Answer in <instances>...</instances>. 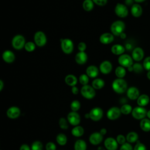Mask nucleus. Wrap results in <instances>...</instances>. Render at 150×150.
<instances>
[{
    "mask_svg": "<svg viewBox=\"0 0 150 150\" xmlns=\"http://www.w3.org/2000/svg\"><path fill=\"white\" fill-rule=\"evenodd\" d=\"M112 90L118 94H122L127 90V83L124 79L117 78L112 83Z\"/></svg>",
    "mask_w": 150,
    "mask_h": 150,
    "instance_id": "nucleus-1",
    "label": "nucleus"
},
{
    "mask_svg": "<svg viewBox=\"0 0 150 150\" xmlns=\"http://www.w3.org/2000/svg\"><path fill=\"white\" fill-rule=\"evenodd\" d=\"M125 28V23L121 20H117L112 23L110 26V30H111V33L114 36H120V35L122 33L124 32Z\"/></svg>",
    "mask_w": 150,
    "mask_h": 150,
    "instance_id": "nucleus-2",
    "label": "nucleus"
},
{
    "mask_svg": "<svg viewBox=\"0 0 150 150\" xmlns=\"http://www.w3.org/2000/svg\"><path fill=\"white\" fill-rule=\"evenodd\" d=\"M60 47L63 52L66 54H71L74 49V43L69 38L60 39Z\"/></svg>",
    "mask_w": 150,
    "mask_h": 150,
    "instance_id": "nucleus-3",
    "label": "nucleus"
},
{
    "mask_svg": "<svg viewBox=\"0 0 150 150\" xmlns=\"http://www.w3.org/2000/svg\"><path fill=\"white\" fill-rule=\"evenodd\" d=\"M26 43L25 37L20 34L15 35L11 42L12 47L16 50H21L24 48Z\"/></svg>",
    "mask_w": 150,
    "mask_h": 150,
    "instance_id": "nucleus-4",
    "label": "nucleus"
},
{
    "mask_svg": "<svg viewBox=\"0 0 150 150\" xmlns=\"http://www.w3.org/2000/svg\"><path fill=\"white\" fill-rule=\"evenodd\" d=\"M80 93L83 97L88 100L93 98L96 96L95 89L92 87V86H90L88 84L83 86L81 88Z\"/></svg>",
    "mask_w": 150,
    "mask_h": 150,
    "instance_id": "nucleus-5",
    "label": "nucleus"
},
{
    "mask_svg": "<svg viewBox=\"0 0 150 150\" xmlns=\"http://www.w3.org/2000/svg\"><path fill=\"white\" fill-rule=\"evenodd\" d=\"M33 39L36 45L39 47H43L47 43V37L45 33L41 30H38L35 32Z\"/></svg>",
    "mask_w": 150,
    "mask_h": 150,
    "instance_id": "nucleus-6",
    "label": "nucleus"
},
{
    "mask_svg": "<svg viewBox=\"0 0 150 150\" xmlns=\"http://www.w3.org/2000/svg\"><path fill=\"white\" fill-rule=\"evenodd\" d=\"M118 62L120 66H121L125 68H128L132 66L134 64L132 57L127 54H122L119 56L118 58Z\"/></svg>",
    "mask_w": 150,
    "mask_h": 150,
    "instance_id": "nucleus-7",
    "label": "nucleus"
},
{
    "mask_svg": "<svg viewBox=\"0 0 150 150\" xmlns=\"http://www.w3.org/2000/svg\"><path fill=\"white\" fill-rule=\"evenodd\" d=\"M115 13L119 18H124L128 16V9L127 6L121 3H117L114 8Z\"/></svg>",
    "mask_w": 150,
    "mask_h": 150,
    "instance_id": "nucleus-8",
    "label": "nucleus"
},
{
    "mask_svg": "<svg viewBox=\"0 0 150 150\" xmlns=\"http://www.w3.org/2000/svg\"><path fill=\"white\" fill-rule=\"evenodd\" d=\"M132 117L137 120H142L146 116L147 111L143 107H136L132 111Z\"/></svg>",
    "mask_w": 150,
    "mask_h": 150,
    "instance_id": "nucleus-9",
    "label": "nucleus"
},
{
    "mask_svg": "<svg viewBox=\"0 0 150 150\" xmlns=\"http://www.w3.org/2000/svg\"><path fill=\"white\" fill-rule=\"evenodd\" d=\"M90 118L94 121H98L101 119L103 115V111L100 107H94L92 108L90 112Z\"/></svg>",
    "mask_w": 150,
    "mask_h": 150,
    "instance_id": "nucleus-10",
    "label": "nucleus"
},
{
    "mask_svg": "<svg viewBox=\"0 0 150 150\" xmlns=\"http://www.w3.org/2000/svg\"><path fill=\"white\" fill-rule=\"evenodd\" d=\"M67 119L68 122L74 126L78 125L80 122V116L75 111L70 112L67 115Z\"/></svg>",
    "mask_w": 150,
    "mask_h": 150,
    "instance_id": "nucleus-11",
    "label": "nucleus"
},
{
    "mask_svg": "<svg viewBox=\"0 0 150 150\" xmlns=\"http://www.w3.org/2000/svg\"><path fill=\"white\" fill-rule=\"evenodd\" d=\"M112 70V64L109 60H104L102 62L99 66L100 71L103 74H108L111 72Z\"/></svg>",
    "mask_w": 150,
    "mask_h": 150,
    "instance_id": "nucleus-12",
    "label": "nucleus"
},
{
    "mask_svg": "<svg viewBox=\"0 0 150 150\" xmlns=\"http://www.w3.org/2000/svg\"><path fill=\"white\" fill-rule=\"evenodd\" d=\"M121 114L120 108L117 107H112L107 111V117L110 120H115L120 117Z\"/></svg>",
    "mask_w": 150,
    "mask_h": 150,
    "instance_id": "nucleus-13",
    "label": "nucleus"
},
{
    "mask_svg": "<svg viewBox=\"0 0 150 150\" xmlns=\"http://www.w3.org/2000/svg\"><path fill=\"white\" fill-rule=\"evenodd\" d=\"M131 57L132 59L136 62H139L142 60L144 57V51L140 47H137L134 48L132 52Z\"/></svg>",
    "mask_w": 150,
    "mask_h": 150,
    "instance_id": "nucleus-14",
    "label": "nucleus"
},
{
    "mask_svg": "<svg viewBox=\"0 0 150 150\" xmlns=\"http://www.w3.org/2000/svg\"><path fill=\"white\" fill-rule=\"evenodd\" d=\"M114 35L111 33L109 32H105L102 33L99 38V40L100 43L103 45L110 44L114 41Z\"/></svg>",
    "mask_w": 150,
    "mask_h": 150,
    "instance_id": "nucleus-15",
    "label": "nucleus"
},
{
    "mask_svg": "<svg viewBox=\"0 0 150 150\" xmlns=\"http://www.w3.org/2000/svg\"><path fill=\"white\" fill-rule=\"evenodd\" d=\"M20 114L21 110L19 107L16 106L9 107L6 111V115L8 117L11 119H16L19 117Z\"/></svg>",
    "mask_w": 150,
    "mask_h": 150,
    "instance_id": "nucleus-16",
    "label": "nucleus"
},
{
    "mask_svg": "<svg viewBox=\"0 0 150 150\" xmlns=\"http://www.w3.org/2000/svg\"><path fill=\"white\" fill-rule=\"evenodd\" d=\"M104 144L107 150H116L118 148V142L116 139L111 137L106 138Z\"/></svg>",
    "mask_w": 150,
    "mask_h": 150,
    "instance_id": "nucleus-17",
    "label": "nucleus"
},
{
    "mask_svg": "<svg viewBox=\"0 0 150 150\" xmlns=\"http://www.w3.org/2000/svg\"><path fill=\"white\" fill-rule=\"evenodd\" d=\"M103 139V135L98 132H95L90 135L89 137V141L92 145H97L102 142Z\"/></svg>",
    "mask_w": 150,
    "mask_h": 150,
    "instance_id": "nucleus-18",
    "label": "nucleus"
},
{
    "mask_svg": "<svg viewBox=\"0 0 150 150\" xmlns=\"http://www.w3.org/2000/svg\"><path fill=\"white\" fill-rule=\"evenodd\" d=\"M99 69L95 65L88 66L86 70V74L90 77L92 79L97 78L99 74Z\"/></svg>",
    "mask_w": 150,
    "mask_h": 150,
    "instance_id": "nucleus-19",
    "label": "nucleus"
},
{
    "mask_svg": "<svg viewBox=\"0 0 150 150\" xmlns=\"http://www.w3.org/2000/svg\"><path fill=\"white\" fill-rule=\"evenodd\" d=\"M2 57L5 62L7 63H12L15 61V55L12 51L6 50L2 53Z\"/></svg>",
    "mask_w": 150,
    "mask_h": 150,
    "instance_id": "nucleus-20",
    "label": "nucleus"
},
{
    "mask_svg": "<svg viewBox=\"0 0 150 150\" xmlns=\"http://www.w3.org/2000/svg\"><path fill=\"white\" fill-rule=\"evenodd\" d=\"M76 62L80 65L84 64L88 59V56L85 52H79L75 56Z\"/></svg>",
    "mask_w": 150,
    "mask_h": 150,
    "instance_id": "nucleus-21",
    "label": "nucleus"
},
{
    "mask_svg": "<svg viewBox=\"0 0 150 150\" xmlns=\"http://www.w3.org/2000/svg\"><path fill=\"white\" fill-rule=\"evenodd\" d=\"M127 96L130 100H137L139 96V90L136 87H130L127 90Z\"/></svg>",
    "mask_w": 150,
    "mask_h": 150,
    "instance_id": "nucleus-22",
    "label": "nucleus"
},
{
    "mask_svg": "<svg viewBox=\"0 0 150 150\" xmlns=\"http://www.w3.org/2000/svg\"><path fill=\"white\" fill-rule=\"evenodd\" d=\"M131 13L135 18H138L142 13V8L139 4H134L131 8Z\"/></svg>",
    "mask_w": 150,
    "mask_h": 150,
    "instance_id": "nucleus-23",
    "label": "nucleus"
},
{
    "mask_svg": "<svg viewBox=\"0 0 150 150\" xmlns=\"http://www.w3.org/2000/svg\"><path fill=\"white\" fill-rule=\"evenodd\" d=\"M111 52L115 55L120 56L124 54L125 52V47L120 44H115L111 46Z\"/></svg>",
    "mask_w": 150,
    "mask_h": 150,
    "instance_id": "nucleus-24",
    "label": "nucleus"
},
{
    "mask_svg": "<svg viewBox=\"0 0 150 150\" xmlns=\"http://www.w3.org/2000/svg\"><path fill=\"white\" fill-rule=\"evenodd\" d=\"M77 81L78 80L76 76L71 74H67L64 78V82L67 85L70 87L75 86L77 84Z\"/></svg>",
    "mask_w": 150,
    "mask_h": 150,
    "instance_id": "nucleus-25",
    "label": "nucleus"
},
{
    "mask_svg": "<svg viewBox=\"0 0 150 150\" xmlns=\"http://www.w3.org/2000/svg\"><path fill=\"white\" fill-rule=\"evenodd\" d=\"M105 85V81L101 78H95L91 83L92 87L95 90H100L104 87Z\"/></svg>",
    "mask_w": 150,
    "mask_h": 150,
    "instance_id": "nucleus-26",
    "label": "nucleus"
},
{
    "mask_svg": "<svg viewBox=\"0 0 150 150\" xmlns=\"http://www.w3.org/2000/svg\"><path fill=\"white\" fill-rule=\"evenodd\" d=\"M137 104L140 107H144L149 102V97L146 94H142L137 98Z\"/></svg>",
    "mask_w": 150,
    "mask_h": 150,
    "instance_id": "nucleus-27",
    "label": "nucleus"
},
{
    "mask_svg": "<svg viewBox=\"0 0 150 150\" xmlns=\"http://www.w3.org/2000/svg\"><path fill=\"white\" fill-rule=\"evenodd\" d=\"M87 144L86 142L83 139L77 140L74 145V150H86Z\"/></svg>",
    "mask_w": 150,
    "mask_h": 150,
    "instance_id": "nucleus-28",
    "label": "nucleus"
},
{
    "mask_svg": "<svg viewBox=\"0 0 150 150\" xmlns=\"http://www.w3.org/2000/svg\"><path fill=\"white\" fill-rule=\"evenodd\" d=\"M84 132V128L79 125L75 126L71 129V134L76 137H81Z\"/></svg>",
    "mask_w": 150,
    "mask_h": 150,
    "instance_id": "nucleus-29",
    "label": "nucleus"
},
{
    "mask_svg": "<svg viewBox=\"0 0 150 150\" xmlns=\"http://www.w3.org/2000/svg\"><path fill=\"white\" fill-rule=\"evenodd\" d=\"M140 127L145 132L150 131V120L149 118H144L140 122Z\"/></svg>",
    "mask_w": 150,
    "mask_h": 150,
    "instance_id": "nucleus-30",
    "label": "nucleus"
},
{
    "mask_svg": "<svg viewBox=\"0 0 150 150\" xmlns=\"http://www.w3.org/2000/svg\"><path fill=\"white\" fill-rule=\"evenodd\" d=\"M94 3L92 0H84L82 4L83 9L87 12L91 11L94 8Z\"/></svg>",
    "mask_w": 150,
    "mask_h": 150,
    "instance_id": "nucleus-31",
    "label": "nucleus"
},
{
    "mask_svg": "<svg viewBox=\"0 0 150 150\" xmlns=\"http://www.w3.org/2000/svg\"><path fill=\"white\" fill-rule=\"evenodd\" d=\"M115 74L117 77V78L123 79L126 75V70L125 67L119 66L117 67L115 69Z\"/></svg>",
    "mask_w": 150,
    "mask_h": 150,
    "instance_id": "nucleus-32",
    "label": "nucleus"
},
{
    "mask_svg": "<svg viewBox=\"0 0 150 150\" xmlns=\"http://www.w3.org/2000/svg\"><path fill=\"white\" fill-rule=\"evenodd\" d=\"M138 135L135 132L132 131L129 132L126 137V139L129 143H134L138 141Z\"/></svg>",
    "mask_w": 150,
    "mask_h": 150,
    "instance_id": "nucleus-33",
    "label": "nucleus"
},
{
    "mask_svg": "<svg viewBox=\"0 0 150 150\" xmlns=\"http://www.w3.org/2000/svg\"><path fill=\"white\" fill-rule=\"evenodd\" d=\"M67 137L64 134L60 133L56 136V141L57 144L60 145H62V146L64 145L67 143Z\"/></svg>",
    "mask_w": 150,
    "mask_h": 150,
    "instance_id": "nucleus-34",
    "label": "nucleus"
},
{
    "mask_svg": "<svg viewBox=\"0 0 150 150\" xmlns=\"http://www.w3.org/2000/svg\"><path fill=\"white\" fill-rule=\"evenodd\" d=\"M120 110H121V112L122 114H125V115H128V114H130L131 112H132V107L129 104H124L120 108Z\"/></svg>",
    "mask_w": 150,
    "mask_h": 150,
    "instance_id": "nucleus-35",
    "label": "nucleus"
},
{
    "mask_svg": "<svg viewBox=\"0 0 150 150\" xmlns=\"http://www.w3.org/2000/svg\"><path fill=\"white\" fill-rule=\"evenodd\" d=\"M36 46V45L35 43V42L29 41V42H26L24 49L28 52H32L35 50Z\"/></svg>",
    "mask_w": 150,
    "mask_h": 150,
    "instance_id": "nucleus-36",
    "label": "nucleus"
},
{
    "mask_svg": "<svg viewBox=\"0 0 150 150\" xmlns=\"http://www.w3.org/2000/svg\"><path fill=\"white\" fill-rule=\"evenodd\" d=\"M79 80L81 85H87L89 81V77L86 74H81L79 77Z\"/></svg>",
    "mask_w": 150,
    "mask_h": 150,
    "instance_id": "nucleus-37",
    "label": "nucleus"
},
{
    "mask_svg": "<svg viewBox=\"0 0 150 150\" xmlns=\"http://www.w3.org/2000/svg\"><path fill=\"white\" fill-rule=\"evenodd\" d=\"M81 107V104L79 101L78 100H73L71 104H70V108L72 110V111H77L79 110H80Z\"/></svg>",
    "mask_w": 150,
    "mask_h": 150,
    "instance_id": "nucleus-38",
    "label": "nucleus"
},
{
    "mask_svg": "<svg viewBox=\"0 0 150 150\" xmlns=\"http://www.w3.org/2000/svg\"><path fill=\"white\" fill-rule=\"evenodd\" d=\"M43 144L40 141H34L31 146V150H42Z\"/></svg>",
    "mask_w": 150,
    "mask_h": 150,
    "instance_id": "nucleus-39",
    "label": "nucleus"
},
{
    "mask_svg": "<svg viewBox=\"0 0 150 150\" xmlns=\"http://www.w3.org/2000/svg\"><path fill=\"white\" fill-rule=\"evenodd\" d=\"M59 124L60 128L63 129H66L69 127V125H68L67 120L63 117H61L59 119Z\"/></svg>",
    "mask_w": 150,
    "mask_h": 150,
    "instance_id": "nucleus-40",
    "label": "nucleus"
},
{
    "mask_svg": "<svg viewBox=\"0 0 150 150\" xmlns=\"http://www.w3.org/2000/svg\"><path fill=\"white\" fill-rule=\"evenodd\" d=\"M133 67V71L136 73H141L143 70V65L139 63H135L132 64Z\"/></svg>",
    "mask_w": 150,
    "mask_h": 150,
    "instance_id": "nucleus-41",
    "label": "nucleus"
},
{
    "mask_svg": "<svg viewBox=\"0 0 150 150\" xmlns=\"http://www.w3.org/2000/svg\"><path fill=\"white\" fill-rule=\"evenodd\" d=\"M143 67L145 70L148 71H150V56L146 57L144 60Z\"/></svg>",
    "mask_w": 150,
    "mask_h": 150,
    "instance_id": "nucleus-42",
    "label": "nucleus"
},
{
    "mask_svg": "<svg viewBox=\"0 0 150 150\" xmlns=\"http://www.w3.org/2000/svg\"><path fill=\"white\" fill-rule=\"evenodd\" d=\"M125 140H127L126 138L122 134H119L117 136L116 141L119 144H121V145L124 144V143H125Z\"/></svg>",
    "mask_w": 150,
    "mask_h": 150,
    "instance_id": "nucleus-43",
    "label": "nucleus"
},
{
    "mask_svg": "<svg viewBox=\"0 0 150 150\" xmlns=\"http://www.w3.org/2000/svg\"><path fill=\"white\" fill-rule=\"evenodd\" d=\"M134 150H146V148L144 144L140 142H137L134 148Z\"/></svg>",
    "mask_w": 150,
    "mask_h": 150,
    "instance_id": "nucleus-44",
    "label": "nucleus"
},
{
    "mask_svg": "<svg viewBox=\"0 0 150 150\" xmlns=\"http://www.w3.org/2000/svg\"><path fill=\"white\" fill-rule=\"evenodd\" d=\"M77 48H78L79 52H85V50H86V48H87V45H86V43H84L83 42H81L79 43V44L77 45Z\"/></svg>",
    "mask_w": 150,
    "mask_h": 150,
    "instance_id": "nucleus-45",
    "label": "nucleus"
},
{
    "mask_svg": "<svg viewBox=\"0 0 150 150\" xmlns=\"http://www.w3.org/2000/svg\"><path fill=\"white\" fill-rule=\"evenodd\" d=\"M120 150H134L132 148V145L129 143H124V144L121 145Z\"/></svg>",
    "mask_w": 150,
    "mask_h": 150,
    "instance_id": "nucleus-46",
    "label": "nucleus"
},
{
    "mask_svg": "<svg viewBox=\"0 0 150 150\" xmlns=\"http://www.w3.org/2000/svg\"><path fill=\"white\" fill-rule=\"evenodd\" d=\"M56 145L52 142H49L46 145V150H56Z\"/></svg>",
    "mask_w": 150,
    "mask_h": 150,
    "instance_id": "nucleus-47",
    "label": "nucleus"
},
{
    "mask_svg": "<svg viewBox=\"0 0 150 150\" xmlns=\"http://www.w3.org/2000/svg\"><path fill=\"white\" fill-rule=\"evenodd\" d=\"M92 1L95 4L100 6H103L106 5L108 1V0H92Z\"/></svg>",
    "mask_w": 150,
    "mask_h": 150,
    "instance_id": "nucleus-48",
    "label": "nucleus"
},
{
    "mask_svg": "<svg viewBox=\"0 0 150 150\" xmlns=\"http://www.w3.org/2000/svg\"><path fill=\"white\" fill-rule=\"evenodd\" d=\"M71 93H72L73 94H74V95L77 94L79 93V90L78 87H76V86L71 87Z\"/></svg>",
    "mask_w": 150,
    "mask_h": 150,
    "instance_id": "nucleus-49",
    "label": "nucleus"
},
{
    "mask_svg": "<svg viewBox=\"0 0 150 150\" xmlns=\"http://www.w3.org/2000/svg\"><path fill=\"white\" fill-rule=\"evenodd\" d=\"M19 150H31V148H30L29 145L27 144H22Z\"/></svg>",
    "mask_w": 150,
    "mask_h": 150,
    "instance_id": "nucleus-50",
    "label": "nucleus"
},
{
    "mask_svg": "<svg viewBox=\"0 0 150 150\" xmlns=\"http://www.w3.org/2000/svg\"><path fill=\"white\" fill-rule=\"evenodd\" d=\"M100 133L102 135H105L106 133H107V129H106L105 128H101V129H100Z\"/></svg>",
    "mask_w": 150,
    "mask_h": 150,
    "instance_id": "nucleus-51",
    "label": "nucleus"
},
{
    "mask_svg": "<svg viewBox=\"0 0 150 150\" xmlns=\"http://www.w3.org/2000/svg\"><path fill=\"white\" fill-rule=\"evenodd\" d=\"M133 1H134V0H125V3L127 5H131L132 4Z\"/></svg>",
    "mask_w": 150,
    "mask_h": 150,
    "instance_id": "nucleus-52",
    "label": "nucleus"
},
{
    "mask_svg": "<svg viewBox=\"0 0 150 150\" xmlns=\"http://www.w3.org/2000/svg\"><path fill=\"white\" fill-rule=\"evenodd\" d=\"M4 81L2 80H0V91H2L4 88Z\"/></svg>",
    "mask_w": 150,
    "mask_h": 150,
    "instance_id": "nucleus-53",
    "label": "nucleus"
},
{
    "mask_svg": "<svg viewBox=\"0 0 150 150\" xmlns=\"http://www.w3.org/2000/svg\"><path fill=\"white\" fill-rule=\"evenodd\" d=\"M120 37L121 39H125V38H126V34H125L124 32H123V33H122L120 35Z\"/></svg>",
    "mask_w": 150,
    "mask_h": 150,
    "instance_id": "nucleus-54",
    "label": "nucleus"
},
{
    "mask_svg": "<svg viewBox=\"0 0 150 150\" xmlns=\"http://www.w3.org/2000/svg\"><path fill=\"white\" fill-rule=\"evenodd\" d=\"M145 1V0H134V1H135V2H137V4L143 2H144Z\"/></svg>",
    "mask_w": 150,
    "mask_h": 150,
    "instance_id": "nucleus-55",
    "label": "nucleus"
},
{
    "mask_svg": "<svg viewBox=\"0 0 150 150\" xmlns=\"http://www.w3.org/2000/svg\"><path fill=\"white\" fill-rule=\"evenodd\" d=\"M127 69H128V70L129 71H133V67H132V66H131L128 67Z\"/></svg>",
    "mask_w": 150,
    "mask_h": 150,
    "instance_id": "nucleus-56",
    "label": "nucleus"
},
{
    "mask_svg": "<svg viewBox=\"0 0 150 150\" xmlns=\"http://www.w3.org/2000/svg\"><path fill=\"white\" fill-rule=\"evenodd\" d=\"M146 77L150 80V71H148V73H146Z\"/></svg>",
    "mask_w": 150,
    "mask_h": 150,
    "instance_id": "nucleus-57",
    "label": "nucleus"
},
{
    "mask_svg": "<svg viewBox=\"0 0 150 150\" xmlns=\"http://www.w3.org/2000/svg\"><path fill=\"white\" fill-rule=\"evenodd\" d=\"M146 116H147V117H148V118L150 120V110H149V111L147 112Z\"/></svg>",
    "mask_w": 150,
    "mask_h": 150,
    "instance_id": "nucleus-58",
    "label": "nucleus"
},
{
    "mask_svg": "<svg viewBox=\"0 0 150 150\" xmlns=\"http://www.w3.org/2000/svg\"><path fill=\"white\" fill-rule=\"evenodd\" d=\"M85 117L86 118H90V114H89V112L88 113H86V114H85Z\"/></svg>",
    "mask_w": 150,
    "mask_h": 150,
    "instance_id": "nucleus-59",
    "label": "nucleus"
},
{
    "mask_svg": "<svg viewBox=\"0 0 150 150\" xmlns=\"http://www.w3.org/2000/svg\"><path fill=\"white\" fill-rule=\"evenodd\" d=\"M98 150H105V149L101 147V146H99V147L98 148Z\"/></svg>",
    "mask_w": 150,
    "mask_h": 150,
    "instance_id": "nucleus-60",
    "label": "nucleus"
}]
</instances>
